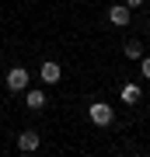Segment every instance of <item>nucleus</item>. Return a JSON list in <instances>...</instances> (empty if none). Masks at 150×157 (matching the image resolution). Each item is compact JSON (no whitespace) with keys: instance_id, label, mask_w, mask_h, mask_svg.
<instances>
[{"instance_id":"3","label":"nucleus","mask_w":150,"mask_h":157,"mask_svg":"<svg viewBox=\"0 0 150 157\" xmlns=\"http://www.w3.org/2000/svg\"><path fill=\"white\" fill-rule=\"evenodd\" d=\"M108 21L115 25V28H126V25H129V7H126V4H115V7L108 11Z\"/></svg>"},{"instance_id":"7","label":"nucleus","mask_w":150,"mask_h":157,"mask_svg":"<svg viewBox=\"0 0 150 157\" xmlns=\"http://www.w3.org/2000/svg\"><path fill=\"white\" fill-rule=\"evenodd\" d=\"M122 101H126V105H136V101H140V87L136 84H122Z\"/></svg>"},{"instance_id":"6","label":"nucleus","mask_w":150,"mask_h":157,"mask_svg":"<svg viewBox=\"0 0 150 157\" xmlns=\"http://www.w3.org/2000/svg\"><path fill=\"white\" fill-rule=\"evenodd\" d=\"M25 105L39 112V108H45V94H42V91H28V94H25Z\"/></svg>"},{"instance_id":"1","label":"nucleus","mask_w":150,"mask_h":157,"mask_svg":"<svg viewBox=\"0 0 150 157\" xmlns=\"http://www.w3.org/2000/svg\"><path fill=\"white\" fill-rule=\"evenodd\" d=\"M87 115H91V122H94V126H108L112 119H115L112 105H105V101H94V105L87 108Z\"/></svg>"},{"instance_id":"2","label":"nucleus","mask_w":150,"mask_h":157,"mask_svg":"<svg viewBox=\"0 0 150 157\" xmlns=\"http://www.w3.org/2000/svg\"><path fill=\"white\" fill-rule=\"evenodd\" d=\"M7 87H11V91H25L28 87V70L25 67H11V73H7Z\"/></svg>"},{"instance_id":"8","label":"nucleus","mask_w":150,"mask_h":157,"mask_svg":"<svg viewBox=\"0 0 150 157\" xmlns=\"http://www.w3.org/2000/svg\"><path fill=\"white\" fill-rule=\"evenodd\" d=\"M126 56L129 59H140V56H143V45H140V42H126Z\"/></svg>"},{"instance_id":"10","label":"nucleus","mask_w":150,"mask_h":157,"mask_svg":"<svg viewBox=\"0 0 150 157\" xmlns=\"http://www.w3.org/2000/svg\"><path fill=\"white\" fill-rule=\"evenodd\" d=\"M140 4H143V0H126V7H129V11H133V7H140Z\"/></svg>"},{"instance_id":"5","label":"nucleus","mask_w":150,"mask_h":157,"mask_svg":"<svg viewBox=\"0 0 150 157\" xmlns=\"http://www.w3.org/2000/svg\"><path fill=\"white\" fill-rule=\"evenodd\" d=\"M42 80L45 84H60V63H45L42 67Z\"/></svg>"},{"instance_id":"9","label":"nucleus","mask_w":150,"mask_h":157,"mask_svg":"<svg viewBox=\"0 0 150 157\" xmlns=\"http://www.w3.org/2000/svg\"><path fill=\"white\" fill-rule=\"evenodd\" d=\"M140 70H143V77H150V56H147V59L140 56Z\"/></svg>"},{"instance_id":"4","label":"nucleus","mask_w":150,"mask_h":157,"mask_svg":"<svg viewBox=\"0 0 150 157\" xmlns=\"http://www.w3.org/2000/svg\"><path fill=\"white\" fill-rule=\"evenodd\" d=\"M17 147H21L25 154H32V150H39V133H35V129H25V133L17 136Z\"/></svg>"}]
</instances>
